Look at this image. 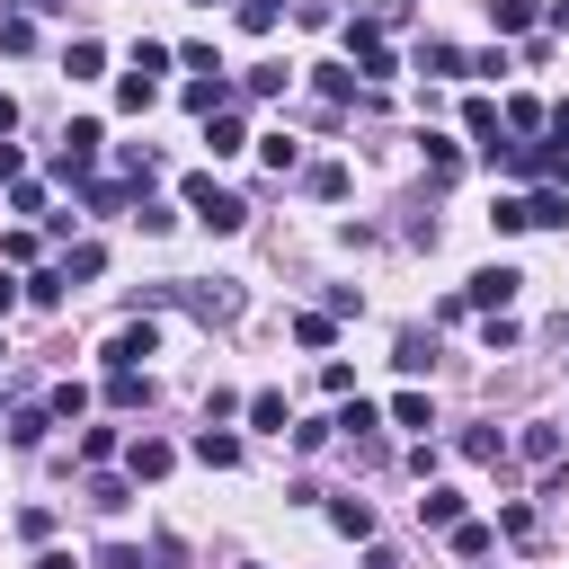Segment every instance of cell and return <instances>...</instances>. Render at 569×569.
Listing matches in <instances>:
<instances>
[{"instance_id":"1","label":"cell","mask_w":569,"mask_h":569,"mask_svg":"<svg viewBox=\"0 0 569 569\" xmlns=\"http://www.w3.org/2000/svg\"><path fill=\"white\" fill-rule=\"evenodd\" d=\"M187 213H196L205 232H241V223H249V205H241L232 187H213V178H187Z\"/></svg>"},{"instance_id":"2","label":"cell","mask_w":569,"mask_h":569,"mask_svg":"<svg viewBox=\"0 0 569 569\" xmlns=\"http://www.w3.org/2000/svg\"><path fill=\"white\" fill-rule=\"evenodd\" d=\"M347 62L365 71V81H392V45H383L374 19H347Z\"/></svg>"},{"instance_id":"3","label":"cell","mask_w":569,"mask_h":569,"mask_svg":"<svg viewBox=\"0 0 569 569\" xmlns=\"http://www.w3.org/2000/svg\"><path fill=\"white\" fill-rule=\"evenodd\" d=\"M516 284H525V276L498 258V267H480V276L463 284V303H472V312H508V303H516Z\"/></svg>"},{"instance_id":"4","label":"cell","mask_w":569,"mask_h":569,"mask_svg":"<svg viewBox=\"0 0 569 569\" xmlns=\"http://www.w3.org/2000/svg\"><path fill=\"white\" fill-rule=\"evenodd\" d=\"M152 347H161V329H152V321H125V329L107 338V374H133Z\"/></svg>"},{"instance_id":"5","label":"cell","mask_w":569,"mask_h":569,"mask_svg":"<svg viewBox=\"0 0 569 569\" xmlns=\"http://www.w3.org/2000/svg\"><path fill=\"white\" fill-rule=\"evenodd\" d=\"M98 142H107V133H98L90 116H81V125H71V133H62V178H81V170L98 161Z\"/></svg>"},{"instance_id":"6","label":"cell","mask_w":569,"mask_h":569,"mask_svg":"<svg viewBox=\"0 0 569 569\" xmlns=\"http://www.w3.org/2000/svg\"><path fill=\"white\" fill-rule=\"evenodd\" d=\"M560 223H569V196L560 187H534L525 196V232H560Z\"/></svg>"},{"instance_id":"7","label":"cell","mask_w":569,"mask_h":569,"mask_svg":"<svg viewBox=\"0 0 569 569\" xmlns=\"http://www.w3.org/2000/svg\"><path fill=\"white\" fill-rule=\"evenodd\" d=\"M125 463H133V480H161V472H170L178 454H170L161 437H133V445H125Z\"/></svg>"},{"instance_id":"8","label":"cell","mask_w":569,"mask_h":569,"mask_svg":"<svg viewBox=\"0 0 569 569\" xmlns=\"http://www.w3.org/2000/svg\"><path fill=\"white\" fill-rule=\"evenodd\" d=\"M418 516L437 525V534H454V525H463V489H427V498H418Z\"/></svg>"},{"instance_id":"9","label":"cell","mask_w":569,"mask_h":569,"mask_svg":"<svg viewBox=\"0 0 569 569\" xmlns=\"http://www.w3.org/2000/svg\"><path fill=\"white\" fill-rule=\"evenodd\" d=\"M392 365H400V374H427V365H437V338H427V329H400Z\"/></svg>"},{"instance_id":"10","label":"cell","mask_w":569,"mask_h":569,"mask_svg":"<svg viewBox=\"0 0 569 569\" xmlns=\"http://www.w3.org/2000/svg\"><path fill=\"white\" fill-rule=\"evenodd\" d=\"M196 463H213V472H232V463H241V437H223V427L205 418V437H196Z\"/></svg>"},{"instance_id":"11","label":"cell","mask_w":569,"mask_h":569,"mask_svg":"<svg viewBox=\"0 0 569 569\" xmlns=\"http://www.w3.org/2000/svg\"><path fill=\"white\" fill-rule=\"evenodd\" d=\"M152 98H161V81H152V71H142V62H133V71H125V81H116V107H133V116H142V107H152Z\"/></svg>"},{"instance_id":"12","label":"cell","mask_w":569,"mask_h":569,"mask_svg":"<svg viewBox=\"0 0 569 569\" xmlns=\"http://www.w3.org/2000/svg\"><path fill=\"white\" fill-rule=\"evenodd\" d=\"M463 463H508V437L498 427H463Z\"/></svg>"},{"instance_id":"13","label":"cell","mask_w":569,"mask_h":569,"mask_svg":"<svg viewBox=\"0 0 569 569\" xmlns=\"http://www.w3.org/2000/svg\"><path fill=\"white\" fill-rule=\"evenodd\" d=\"M516 454H525V463H560V427H543V418H534L525 437H516Z\"/></svg>"},{"instance_id":"14","label":"cell","mask_w":569,"mask_h":569,"mask_svg":"<svg viewBox=\"0 0 569 569\" xmlns=\"http://www.w3.org/2000/svg\"><path fill=\"white\" fill-rule=\"evenodd\" d=\"M489 27L498 36H525L534 27V0H489Z\"/></svg>"},{"instance_id":"15","label":"cell","mask_w":569,"mask_h":569,"mask_svg":"<svg viewBox=\"0 0 569 569\" xmlns=\"http://www.w3.org/2000/svg\"><path fill=\"white\" fill-rule=\"evenodd\" d=\"M329 525H338V534H356V543H365V534H374V508H365V498H338V508H329Z\"/></svg>"},{"instance_id":"16","label":"cell","mask_w":569,"mask_h":569,"mask_svg":"<svg viewBox=\"0 0 569 569\" xmlns=\"http://www.w3.org/2000/svg\"><path fill=\"white\" fill-rule=\"evenodd\" d=\"M489 543H498V525H472V516L454 525V560H489Z\"/></svg>"},{"instance_id":"17","label":"cell","mask_w":569,"mask_h":569,"mask_svg":"<svg viewBox=\"0 0 569 569\" xmlns=\"http://www.w3.org/2000/svg\"><path fill=\"white\" fill-rule=\"evenodd\" d=\"M90 508H98V516H125V508H133V489H125V480H107V472H98V480H90Z\"/></svg>"},{"instance_id":"18","label":"cell","mask_w":569,"mask_h":569,"mask_svg":"<svg viewBox=\"0 0 569 569\" xmlns=\"http://www.w3.org/2000/svg\"><path fill=\"white\" fill-rule=\"evenodd\" d=\"M418 71H445V81H454V71H472V54L463 45H418Z\"/></svg>"},{"instance_id":"19","label":"cell","mask_w":569,"mask_h":569,"mask_svg":"<svg viewBox=\"0 0 569 569\" xmlns=\"http://www.w3.org/2000/svg\"><path fill=\"white\" fill-rule=\"evenodd\" d=\"M107 400H116V409H142V400H152V383H142V365H133V374H107Z\"/></svg>"},{"instance_id":"20","label":"cell","mask_w":569,"mask_h":569,"mask_svg":"<svg viewBox=\"0 0 569 569\" xmlns=\"http://www.w3.org/2000/svg\"><path fill=\"white\" fill-rule=\"evenodd\" d=\"M249 427H267V437H284V392H249Z\"/></svg>"},{"instance_id":"21","label":"cell","mask_w":569,"mask_h":569,"mask_svg":"<svg viewBox=\"0 0 569 569\" xmlns=\"http://www.w3.org/2000/svg\"><path fill=\"white\" fill-rule=\"evenodd\" d=\"M62 71H71V81H98V71H107V54H98V45L81 36V45H71V54H62Z\"/></svg>"},{"instance_id":"22","label":"cell","mask_w":569,"mask_h":569,"mask_svg":"<svg viewBox=\"0 0 569 569\" xmlns=\"http://www.w3.org/2000/svg\"><path fill=\"white\" fill-rule=\"evenodd\" d=\"M98 267H107V249H98V241H81V249H71V258H62V276H71V284H90Z\"/></svg>"},{"instance_id":"23","label":"cell","mask_w":569,"mask_h":569,"mask_svg":"<svg viewBox=\"0 0 569 569\" xmlns=\"http://www.w3.org/2000/svg\"><path fill=\"white\" fill-rule=\"evenodd\" d=\"M303 187H312V196H321V205H338V196H347V170H338V161H321V170H312V178H303Z\"/></svg>"},{"instance_id":"24","label":"cell","mask_w":569,"mask_h":569,"mask_svg":"<svg viewBox=\"0 0 569 569\" xmlns=\"http://www.w3.org/2000/svg\"><path fill=\"white\" fill-rule=\"evenodd\" d=\"M276 19H284V0H241V27H249V36H267Z\"/></svg>"},{"instance_id":"25","label":"cell","mask_w":569,"mask_h":569,"mask_svg":"<svg viewBox=\"0 0 569 569\" xmlns=\"http://www.w3.org/2000/svg\"><path fill=\"white\" fill-rule=\"evenodd\" d=\"M392 418H400V427H437V409H427V392H400V400H392Z\"/></svg>"},{"instance_id":"26","label":"cell","mask_w":569,"mask_h":569,"mask_svg":"<svg viewBox=\"0 0 569 569\" xmlns=\"http://www.w3.org/2000/svg\"><path fill=\"white\" fill-rule=\"evenodd\" d=\"M463 125L480 133V152H489V142H498V107H489V98H472V107H463Z\"/></svg>"},{"instance_id":"27","label":"cell","mask_w":569,"mask_h":569,"mask_svg":"<svg viewBox=\"0 0 569 569\" xmlns=\"http://www.w3.org/2000/svg\"><path fill=\"white\" fill-rule=\"evenodd\" d=\"M205 142H213V161H232V152H241V125H232V116H213V125H205Z\"/></svg>"},{"instance_id":"28","label":"cell","mask_w":569,"mask_h":569,"mask_svg":"<svg viewBox=\"0 0 569 569\" xmlns=\"http://www.w3.org/2000/svg\"><path fill=\"white\" fill-rule=\"evenodd\" d=\"M294 338H303V347H329V338H338V321H329V312H303V321H294Z\"/></svg>"},{"instance_id":"29","label":"cell","mask_w":569,"mask_h":569,"mask_svg":"<svg viewBox=\"0 0 569 569\" xmlns=\"http://www.w3.org/2000/svg\"><path fill=\"white\" fill-rule=\"evenodd\" d=\"M427 170H437V178H454V170H463V152H454L445 133H427Z\"/></svg>"},{"instance_id":"30","label":"cell","mask_w":569,"mask_h":569,"mask_svg":"<svg viewBox=\"0 0 569 569\" xmlns=\"http://www.w3.org/2000/svg\"><path fill=\"white\" fill-rule=\"evenodd\" d=\"M480 338H489V356H508V347H516V321H508V312H489V321H480Z\"/></svg>"},{"instance_id":"31","label":"cell","mask_w":569,"mask_h":569,"mask_svg":"<svg viewBox=\"0 0 569 569\" xmlns=\"http://www.w3.org/2000/svg\"><path fill=\"white\" fill-rule=\"evenodd\" d=\"M241 90H249V98H276V90H284V62H258V71H249Z\"/></svg>"},{"instance_id":"32","label":"cell","mask_w":569,"mask_h":569,"mask_svg":"<svg viewBox=\"0 0 569 569\" xmlns=\"http://www.w3.org/2000/svg\"><path fill=\"white\" fill-rule=\"evenodd\" d=\"M45 409H54V418H81V409H90V392H81V383H54V400H45Z\"/></svg>"},{"instance_id":"33","label":"cell","mask_w":569,"mask_h":569,"mask_svg":"<svg viewBox=\"0 0 569 569\" xmlns=\"http://www.w3.org/2000/svg\"><path fill=\"white\" fill-rule=\"evenodd\" d=\"M10 445H45V409H19L10 418Z\"/></svg>"},{"instance_id":"34","label":"cell","mask_w":569,"mask_h":569,"mask_svg":"<svg viewBox=\"0 0 569 569\" xmlns=\"http://www.w3.org/2000/svg\"><path fill=\"white\" fill-rule=\"evenodd\" d=\"M498 534H508V543H534V508H498Z\"/></svg>"},{"instance_id":"35","label":"cell","mask_w":569,"mask_h":569,"mask_svg":"<svg viewBox=\"0 0 569 569\" xmlns=\"http://www.w3.org/2000/svg\"><path fill=\"white\" fill-rule=\"evenodd\" d=\"M98 569H142V551H133V543H107V551H98Z\"/></svg>"},{"instance_id":"36","label":"cell","mask_w":569,"mask_h":569,"mask_svg":"<svg viewBox=\"0 0 569 569\" xmlns=\"http://www.w3.org/2000/svg\"><path fill=\"white\" fill-rule=\"evenodd\" d=\"M551 142H569V98H560V107H551Z\"/></svg>"},{"instance_id":"37","label":"cell","mask_w":569,"mask_h":569,"mask_svg":"<svg viewBox=\"0 0 569 569\" xmlns=\"http://www.w3.org/2000/svg\"><path fill=\"white\" fill-rule=\"evenodd\" d=\"M10 312H19V284H10V276H0V321H10Z\"/></svg>"},{"instance_id":"38","label":"cell","mask_w":569,"mask_h":569,"mask_svg":"<svg viewBox=\"0 0 569 569\" xmlns=\"http://www.w3.org/2000/svg\"><path fill=\"white\" fill-rule=\"evenodd\" d=\"M0 178H19V142H0Z\"/></svg>"},{"instance_id":"39","label":"cell","mask_w":569,"mask_h":569,"mask_svg":"<svg viewBox=\"0 0 569 569\" xmlns=\"http://www.w3.org/2000/svg\"><path fill=\"white\" fill-rule=\"evenodd\" d=\"M365 569H409V560H400V551H374V560H365Z\"/></svg>"},{"instance_id":"40","label":"cell","mask_w":569,"mask_h":569,"mask_svg":"<svg viewBox=\"0 0 569 569\" xmlns=\"http://www.w3.org/2000/svg\"><path fill=\"white\" fill-rule=\"evenodd\" d=\"M10 125H19V98H0V133H10Z\"/></svg>"},{"instance_id":"41","label":"cell","mask_w":569,"mask_h":569,"mask_svg":"<svg viewBox=\"0 0 569 569\" xmlns=\"http://www.w3.org/2000/svg\"><path fill=\"white\" fill-rule=\"evenodd\" d=\"M36 569H71V551H45V560H36Z\"/></svg>"}]
</instances>
